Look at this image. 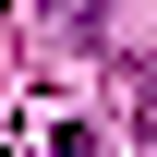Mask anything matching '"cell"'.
Wrapping results in <instances>:
<instances>
[{"label":"cell","instance_id":"obj_1","mask_svg":"<svg viewBox=\"0 0 157 157\" xmlns=\"http://www.w3.org/2000/svg\"><path fill=\"white\" fill-rule=\"evenodd\" d=\"M48 157H85V133H48Z\"/></svg>","mask_w":157,"mask_h":157},{"label":"cell","instance_id":"obj_2","mask_svg":"<svg viewBox=\"0 0 157 157\" xmlns=\"http://www.w3.org/2000/svg\"><path fill=\"white\" fill-rule=\"evenodd\" d=\"M73 12H85V0H73Z\"/></svg>","mask_w":157,"mask_h":157}]
</instances>
